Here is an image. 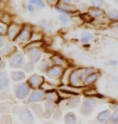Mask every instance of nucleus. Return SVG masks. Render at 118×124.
Listing matches in <instances>:
<instances>
[{
	"instance_id": "f257e3e1",
	"label": "nucleus",
	"mask_w": 118,
	"mask_h": 124,
	"mask_svg": "<svg viewBox=\"0 0 118 124\" xmlns=\"http://www.w3.org/2000/svg\"><path fill=\"white\" fill-rule=\"evenodd\" d=\"M19 117L21 122L24 124H34L35 123V118L32 113L28 107H22L19 110Z\"/></svg>"
},
{
	"instance_id": "f03ea898",
	"label": "nucleus",
	"mask_w": 118,
	"mask_h": 124,
	"mask_svg": "<svg viewBox=\"0 0 118 124\" xmlns=\"http://www.w3.org/2000/svg\"><path fill=\"white\" fill-rule=\"evenodd\" d=\"M97 101L95 98H88L86 100L83 101V102L81 106L80 111L83 115H90L92 112V110H94V108L97 106Z\"/></svg>"
},
{
	"instance_id": "7ed1b4c3",
	"label": "nucleus",
	"mask_w": 118,
	"mask_h": 124,
	"mask_svg": "<svg viewBox=\"0 0 118 124\" xmlns=\"http://www.w3.org/2000/svg\"><path fill=\"white\" fill-rule=\"evenodd\" d=\"M31 31L29 28H23L21 31L19 32L18 36L14 39V42L17 44H23L27 41H30L31 36Z\"/></svg>"
},
{
	"instance_id": "20e7f679",
	"label": "nucleus",
	"mask_w": 118,
	"mask_h": 124,
	"mask_svg": "<svg viewBox=\"0 0 118 124\" xmlns=\"http://www.w3.org/2000/svg\"><path fill=\"white\" fill-rule=\"evenodd\" d=\"M30 93V87L28 85V83L23 82L16 87L15 94L16 97L19 99H23L25 98Z\"/></svg>"
},
{
	"instance_id": "39448f33",
	"label": "nucleus",
	"mask_w": 118,
	"mask_h": 124,
	"mask_svg": "<svg viewBox=\"0 0 118 124\" xmlns=\"http://www.w3.org/2000/svg\"><path fill=\"white\" fill-rule=\"evenodd\" d=\"M22 28H20V26L18 25L16 23H11L9 26L8 29H7V36L9 39H13L14 40V39L18 36V35L19 34V32L21 31Z\"/></svg>"
},
{
	"instance_id": "423d86ee",
	"label": "nucleus",
	"mask_w": 118,
	"mask_h": 124,
	"mask_svg": "<svg viewBox=\"0 0 118 124\" xmlns=\"http://www.w3.org/2000/svg\"><path fill=\"white\" fill-rule=\"evenodd\" d=\"M44 78L42 76H39L38 74H33L28 79V83L31 88H37L40 87L42 84L43 83Z\"/></svg>"
},
{
	"instance_id": "0eeeda50",
	"label": "nucleus",
	"mask_w": 118,
	"mask_h": 124,
	"mask_svg": "<svg viewBox=\"0 0 118 124\" xmlns=\"http://www.w3.org/2000/svg\"><path fill=\"white\" fill-rule=\"evenodd\" d=\"M11 67L12 68H19L24 64V56L23 54H16L11 60Z\"/></svg>"
},
{
	"instance_id": "6e6552de",
	"label": "nucleus",
	"mask_w": 118,
	"mask_h": 124,
	"mask_svg": "<svg viewBox=\"0 0 118 124\" xmlns=\"http://www.w3.org/2000/svg\"><path fill=\"white\" fill-rule=\"evenodd\" d=\"M44 98V93L41 90H35L34 91L29 97L28 101L29 102H39V101H43Z\"/></svg>"
},
{
	"instance_id": "1a4fd4ad",
	"label": "nucleus",
	"mask_w": 118,
	"mask_h": 124,
	"mask_svg": "<svg viewBox=\"0 0 118 124\" xmlns=\"http://www.w3.org/2000/svg\"><path fill=\"white\" fill-rule=\"evenodd\" d=\"M62 72H63V69L61 67L56 65V66L49 68L48 69V71H47V74H48V76L51 78H59V77L62 74Z\"/></svg>"
},
{
	"instance_id": "9d476101",
	"label": "nucleus",
	"mask_w": 118,
	"mask_h": 124,
	"mask_svg": "<svg viewBox=\"0 0 118 124\" xmlns=\"http://www.w3.org/2000/svg\"><path fill=\"white\" fill-rule=\"evenodd\" d=\"M42 51L39 50L38 48L35 49H31L29 51L28 53V56L31 59V61L32 63H37V62L40 60L41 56H42Z\"/></svg>"
},
{
	"instance_id": "9b49d317",
	"label": "nucleus",
	"mask_w": 118,
	"mask_h": 124,
	"mask_svg": "<svg viewBox=\"0 0 118 124\" xmlns=\"http://www.w3.org/2000/svg\"><path fill=\"white\" fill-rule=\"evenodd\" d=\"M9 84V78L6 72L0 73V90H4Z\"/></svg>"
},
{
	"instance_id": "f8f14e48",
	"label": "nucleus",
	"mask_w": 118,
	"mask_h": 124,
	"mask_svg": "<svg viewBox=\"0 0 118 124\" xmlns=\"http://www.w3.org/2000/svg\"><path fill=\"white\" fill-rule=\"evenodd\" d=\"M109 117H110V111L109 110H105L101 111V112L97 115V120L99 121L100 123H104L109 120Z\"/></svg>"
},
{
	"instance_id": "ddd939ff",
	"label": "nucleus",
	"mask_w": 118,
	"mask_h": 124,
	"mask_svg": "<svg viewBox=\"0 0 118 124\" xmlns=\"http://www.w3.org/2000/svg\"><path fill=\"white\" fill-rule=\"evenodd\" d=\"M11 78L14 81H20L26 78V75L23 72H12L11 73Z\"/></svg>"
},
{
	"instance_id": "4468645a",
	"label": "nucleus",
	"mask_w": 118,
	"mask_h": 124,
	"mask_svg": "<svg viewBox=\"0 0 118 124\" xmlns=\"http://www.w3.org/2000/svg\"><path fill=\"white\" fill-rule=\"evenodd\" d=\"M70 84L73 86H76L79 83V70H74L71 73L69 76Z\"/></svg>"
},
{
	"instance_id": "2eb2a0df",
	"label": "nucleus",
	"mask_w": 118,
	"mask_h": 124,
	"mask_svg": "<svg viewBox=\"0 0 118 124\" xmlns=\"http://www.w3.org/2000/svg\"><path fill=\"white\" fill-rule=\"evenodd\" d=\"M64 122L66 124H76V116L74 113L68 112L64 116Z\"/></svg>"
},
{
	"instance_id": "dca6fc26",
	"label": "nucleus",
	"mask_w": 118,
	"mask_h": 124,
	"mask_svg": "<svg viewBox=\"0 0 118 124\" xmlns=\"http://www.w3.org/2000/svg\"><path fill=\"white\" fill-rule=\"evenodd\" d=\"M104 13V10L100 7H92L89 10V16L92 17H98Z\"/></svg>"
},
{
	"instance_id": "f3484780",
	"label": "nucleus",
	"mask_w": 118,
	"mask_h": 124,
	"mask_svg": "<svg viewBox=\"0 0 118 124\" xmlns=\"http://www.w3.org/2000/svg\"><path fill=\"white\" fill-rule=\"evenodd\" d=\"M94 70H95V69L92 68V67H91V68H88V69H86L85 70H83L80 74V80L81 81H85L88 76H90L91 74L93 73Z\"/></svg>"
},
{
	"instance_id": "a211bd4d",
	"label": "nucleus",
	"mask_w": 118,
	"mask_h": 124,
	"mask_svg": "<svg viewBox=\"0 0 118 124\" xmlns=\"http://www.w3.org/2000/svg\"><path fill=\"white\" fill-rule=\"evenodd\" d=\"M40 88H41L42 90H43L46 93H48L53 92V91H56L55 90H54L53 85H51V84H49L48 82H47V81H43V83L41 85Z\"/></svg>"
},
{
	"instance_id": "6ab92c4d",
	"label": "nucleus",
	"mask_w": 118,
	"mask_h": 124,
	"mask_svg": "<svg viewBox=\"0 0 118 124\" xmlns=\"http://www.w3.org/2000/svg\"><path fill=\"white\" fill-rule=\"evenodd\" d=\"M31 110L37 115H40L42 114H43V107L41 104H32Z\"/></svg>"
},
{
	"instance_id": "aec40b11",
	"label": "nucleus",
	"mask_w": 118,
	"mask_h": 124,
	"mask_svg": "<svg viewBox=\"0 0 118 124\" xmlns=\"http://www.w3.org/2000/svg\"><path fill=\"white\" fill-rule=\"evenodd\" d=\"M42 45V41H33L30 42L28 44H27L25 47V49H29V51L31 49H35L38 48L39 47H40Z\"/></svg>"
},
{
	"instance_id": "412c9836",
	"label": "nucleus",
	"mask_w": 118,
	"mask_h": 124,
	"mask_svg": "<svg viewBox=\"0 0 118 124\" xmlns=\"http://www.w3.org/2000/svg\"><path fill=\"white\" fill-rule=\"evenodd\" d=\"M80 98H70L68 101V106L69 108H76L78 106L79 103H80Z\"/></svg>"
},
{
	"instance_id": "4be33fe9",
	"label": "nucleus",
	"mask_w": 118,
	"mask_h": 124,
	"mask_svg": "<svg viewBox=\"0 0 118 124\" xmlns=\"http://www.w3.org/2000/svg\"><path fill=\"white\" fill-rule=\"evenodd\" d=\"M92 38H93L92 34L89 33V32H83L82 35H81V41L85 44L89 42Z\"/></svg>"
},
{
	"instance_id": "5701e85b",
	"label": "nucleus",
	"mask_w": 118,
	"mask_h": 124,
	"mask_svg": "<svg viewBox=\"0 0 118 124\" xmlns=\"http://www.w3.org/2000/svg\"><path fill=\"white\" fill-rule=\"evenodd\" d=\"M97 78H98V74L96 73H93L91 74L90 76L88 77L87 79L85 80V82L87 85H91V84L94 83L95 81L97 80Z\"/></svg>"
},
{
	"instance_id": "b1692460",
	"label": "nucleus",
	"mask_w": 118,
	"mask_h": 124,
	"mask_svg": "<svg viewBox=\"0 0 118 124\" xmlns=\"http://www.w3.org/2000/svg\"><path fill=\"white\" fill-rule=\"evenodd\" d=\"M44 106H45V109L46 110L48 111H50V112H51V111H55L56 110V104L54 103V101H47L45 102V105H44Z\"/></svg>"
},
{
	"instance_id": "393cba45",
	"label": "nucleus",
	"mask_w": 118,
	"mask_h": 124,
	"mask_svg": "<svg viewBox=\"0 0 118 124\" xmlns=\"http://www.w3.org/2000/svg\"><path fill=\"white\" fill-rule=\"evenodd\" d=\"M14 48V47L12 45V44H8V45H7L4 48L2 49L1 53L3 54V55H8V54H11L12 52H13Z\"/></svg>"
},
{
	"instance_id": "a878e982",
	"label": "nucleus",
	"mask_w": 118,
	"mask_h": 124,
	"mask_svg": "<svg viewBox=\"0 0 118 124\" xmlns=\"http://www.w3.org/2000/svg\"><path fill=\"white\" fill-rule=\"evenodd\" d=\"M107 16L110 19L117 20L118 19V11L117 10H110V11L108 12Z\"/></svg>"
},
{
	"instance_id": "bb28decb",
	"label": "nucleus",
	"mask_w": 118,
	"mask_h": 124,
	"mask_svg": "<svg viewBox=\"0 0 118 124\" xmlns=\"http://www.w3.org/2000/svg\"><path fill=\"white\" fill-rule=\"evenodd\" d=\"M52 61L53 63L56 64V66H63L64 64V61H63V59H61L60 56H55L52 57Z\"/></svg>"
},
{
	"instance_id": "cd10ccee",
	"label": "nucleus",
	"mask_w": 118,
	"mask_h": 124,
	"mask_svg": "<svg viewBox=\"0 0 118 124\" xmlns=\"http://www.w3.org/2000/svg\"><path fill=\"white\" fill-rule=\"evenodd\" d=\"M35 69V66H34V64L32 62H28V63H26L23 66V69L25 70L27 73H31Z\"/></svg>"
},
{
	"instance_id": "c85d7f7f",
	"label": "nucleus",
	"mask_w": 118,
	"mask_h": 124,
	"mask_svg": "<svg viewBox=\"0 0 118 124\" xmlns=\"http://www.w3.org/2000/svg\"><path fill=\"white\" fill-rule=\"evenodd\" d=\"M57 98H58V96H57V94H56V91L47 93V96H46V98L48 99V101H56V99H57Z\"/></svg>"
},
{
	"instance_id": "c756f323",
	"label": "nucleus",
	"mask_w": 118,
	"mask_h": 124,
	"mask_svg": "<svg viewBox=\"0 0 118 124\" xmlns=\"http://www.w3.org/2000/svg\"><path fill=\"white\" fill-rule=\"evenodd\" d=\"M42 39V36L40 34H38V33H33L31 34V39H30V41L31 42H33V41H41Z\"/></svg>"
},
{
	"instance_id": "7c9ffc66",
	"label": "nucleus",
	"mask_w": 118,
	"mask_h": 124,
	"mask_svg": "<svg viewBox=\"0 0 118 124\" xmlns=\"http://www.w3.org/2000/svg\"><path fill=\"white\" fill-rule=\"evenodd\" d=\"M48 68H49V62L46 61H43L38 67V69H39V70H41V71L46 70V69H48Z\"/></svg>"
},
{
	"instance_id": "2f4dec72",
	"label": "nucleus",
	"mask_w": 118,
	"mask_h": 124,
	"mask_svg": "<svg viewBox=\"0 0 118 124\" xmlns=\"http://www.w3.org/2000/svg\"><path fill=\"white\" fill-rule=\"evenodd\" d=\"M30 3L32 5H36V6L39 7H43L45 6L43 1H41V0H31V1H30Z\"/></svg>"
},
{
	"instance_id": "473e14b6",
	"label": "nucleus",
	"mask_w": 118,
	"mask_h": 124,
	"mask_svg": "<svg viewBox=\"0 0 118 124\" xmlns=\"http://www.w3.org/2000/svg\"><path fill=\"white\" fill-rule=\"evenodd\" d=\"M59 19H60V20L61 21V23H62L63 25H66V24L68 23V18L65 16V15H62V14L60 15Z\"/></svg>"
},
{
	"instance_id": "72a5a7b5",
	"label": "nucleus",
	"mask_w": 118,
	"mask_h": 124,
	"mask_svg": "<svg viewBox=\"0 0 118 124\" xmlns=\"http://www.w3.org/2000/svg\"><path fill=\"white\" fill-rule=\"evenodd\" d=\"M60 117H61V113L60 110H56L54 111V114H53V118H55V119H60Z\"/></svg>"
},
{
	"instance_id": "f704fd0d",
	"label": "nucleus",
	"mask_w": 118,
	"mask_h": 124,
	"mask_svg": "<svg viewBox=\"0 0 118 124\" xmlns=\"http://www.w3.org/2000/svg\"><path fill=\"white\" fill-rule=\"evenodd\" d=\"M110 119H111L112 123L113 124H117L118 123V115H117L116 114H114V115H111Z\"/></svg>"
},
{
	"instance_id": "c9c22d12",
	"label": "nucleus",
	"mask_w": 118,
	"mask_h": 124,
	"mask_svg": "<svg viewBox=\"0 0 118 124\" xmlns=\"http://www.w3.org/2000/svg\"><path fill=\"white\" fill-rule=\"evenodd\" d=\"M92 4L93 7H100L103 4V2L102 1H92Z\"/></svg>"
},
{
	"instance_id": "e433bc0d",
	"label": "nucleus",
	"mask_w": 118,
	"mask_h": 124,
	"mask_svg": "<svg viewBox=\"0 0 118 124\" xmlns=\"http://www.w3.org/2000/svg\"><path fill=\"white\" fill-rule=\"evenodd\" d=\"M56 10H57L59 12L62 13V15H68L69 14V11H66V10H64L63 8H61V7H56Z\"/></svg>"
},
{
	"instance_id": "4c0bfd02",
	"label": "nucleus",
	"mask_w": 118,
	"mask_h": 124,
	"mask_svg": "<svg viewBox=\"0 0 118 124\" xmlns=\"http://www.w3.org/2000/svg\"><path fill=\"white\" fill-rule=\"evenodd\" d=\"M51 116V112H50V111L46 110V111H44L43 114V117L44 118H50Z\"/></svg>"
},
{
	"instance_id": "58836bf2",
	"label": "nucleus",
	"mask_w": 118,
	"mask_h": 124,
	"mask_svg": "<svg viewBox=\"0 0 118 124\" xmlns=\"http://www.w3.org/2000/svg\"><path fill=\"white\" fill-rule=\"evenodd\" d=\"M107 64H109V65H111V66H116L117 64V61L116 60H109L107 62Z\"/></svg>"
},
{
	"instance_id": "ea45409f",
	"label": "nucleus",
	"mask_w": 118,
	"mask_h": 124,
	"mask_svg": "<svg viewBox=\"0 0 118 124\" xmlns=\"http://www.w3.org/2000/svg\"><path fill=\"white\" fill-rule=\"evenodd\" d=\"M80 7L81 8L82 11H85V10H87V8H88V5L86 3H84V2H83V3L80 4Z\"/></svg>"
},
{
	"instance_id": "a19ab883",
	"label": "nucleus",
	"mask_w": 118,
	"mask_h": 124,
	"mask_svg": "<svg viewBox=\"0 0 118 124\" xmlns=\"http://www.w3.org/2000/svg\"><path fill=\"white\" fill-rule=\"evenodd\" d=\"M28 10H29V11H31V12H34L35 11V7L33 6L32 4H31V3H29L28 5Z\"/></svg>"
},
{
	"instance_id": "79ce46f5",
	"label": "nucleus",
	"mask_w": 118,
	"mask_h": 124,
	"mask_svg": "<svg viewBox=\"0 0 118 124\" xmlns=\"http://www.w3.org/2000/svg\"><path fill=\"white\" fill-rule=\"evenodd\" d=\"M5 31V28L3 25H0V35L3 34Z\"/></svg>"
},
{
	"instance_id": "37998d69",
	"label": "nucleus",
	"mask_w": 118,
	"mask_h": 124,
	"mask_svg": "<svg viewBox=\"0 0 118 124\" xmlns=\"http://www.w3.org/2000/svg\"><path fill=\"white\" fill-rule=\"evenodd\" d=\"M3 44H4L3 38H2V37H0V48H2V47L3 46Z\"/></svg>"
},
{
	"instance_id": "c03bdc74",
	"label": "nucleus",
	"mask_w": 118,
	"mask_h": 124,
	"mask_svg": "<svg viewBox=\"0 0 118 124\" xmlns=\"http://www.w3.org/2000/svg\"><path fill=\"white\" fill-rule=\"evenodd\" d=\"M113 110H114V112H115V113H117V112H118V103H117L116 105L114 106Z\"/></svg>"
},
{
	"instance_id": "a18cd8bd",
	"label": "nucleus",
	"mask_w": 118,
	"mask_h": 124,
	"mask_svg": "<svg viewBox=\"0 0 118 124\" xmlns=\"http://www.w3.org/2000/svg\"><path fill=\"white\" fill-rule=\"evenodd\" d=\"M117 124H118V123H117Z\"/></svg>"
}]
</instances>
